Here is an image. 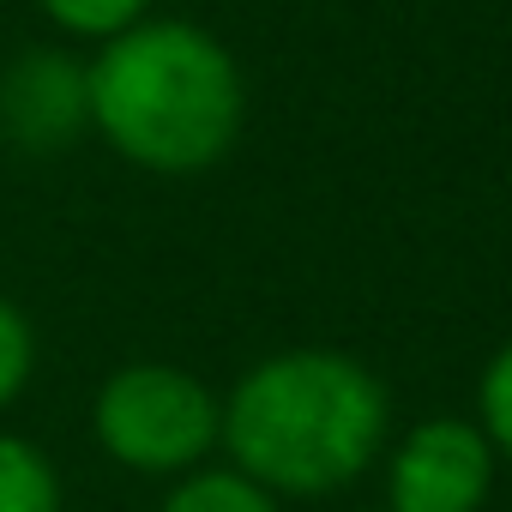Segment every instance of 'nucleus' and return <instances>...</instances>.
Instances as JSON below:
<instances>
[{"mask_svg":"<svg viewBox=\"0 0 512 512\" xmlns=\"http://www.w3.org/2000/svg\"><path fill=\"white\" fill-rule=\"evenodd\" d=\"M476 428L488 434L494 458L512 464V338L488 356V368L476 380Z\"/></svg>","mask_w":512,"mask_h":512,"instance_id":"9","label":"nucleus"},{"mask_svg":"<svg viewBox=\"0 0 512 512\" xmlns=\"http://www.w3.org/2000/svg\"><path fill=\"white\" fill-rule=\"evenodd\" d=\"M0 512H61V476L49 452L0 428Z\"/></svg>","mask_w":512,"mask_h":512,"instance_id":"6","label":"nucleus"},{"mask_svg":"<svg viewBox=\"0 0 512 512\" xmlns=\"http://www.w3.org/2000/svg\"><path fill=\"white\" fill-rule=\"evenodd\" d=\"M392 434L386 380L344 350H278L260 356L223 398V452L229 470L266 494L320 500L356 482Z\"/></svg>","mask_w":512,"mask_h":512,"instance_id":"1","label":"nucleus"},{"mask_svg":"<svg viewBox=\"0 0 512 512\" xmlns=\"http://www.w3.org/2000/svg\"><path fill=\"white\" fill-rule=\"evenodd\" d=\"M37 13L85 43H109L121 31H133L139 19H151V0H37Z\"/></svg>","mask_w":512,"mask_h":512,"instance_id":"8","label":"nucleus"},{"mask_svg":"<svg viewBox=\"0 0 512 512\" xmlns=\"http://www.w3.org/2000/svg\"><path fill=\"white\" fill-rule=\"evenodd\" d=\"M0 127L25 151H61L91 127L85 61L67 49H25L0 73Z\"/></svg>","mask_w":512,"mask_h":512,"instance_id":"5","label":"nucleus"},{"mask_svg":"<svg viewBox=\"0 0 512 512\" xmlns=\"http://www.w3.org/2000/svg\"><path fill=\"white\" fill-rule=\"evenodd\" d=\"M85 85L103 145L169 181L217 169L247 121V79L235 55L193 19H139L97 43Z\"/></svg>","mask_w":512,"mask_h":512,"instance_id":"2","label":"nucleus"},{"mask_svg":"<svg viewBox=\"0 0 512 512\" xmlns=\"http://www.w3.org/2000/svg\"><path fill=\"white\" fill-rule=\"evenodd\" d=\"M157 512H284L278 506V494H266L260 482H247L241 470H211V464H199L193 476H181L169 494H163V506Z\"/></svg>","mask_w":512,"mask_h":512,"instance_id":"7","label":"nucleus"},{"mask_svg":"<svg viewBox=\"0 0 512 512\" xmlns=\"http://www.w3.org/2000/svg\"><path fill=\"white\" fill-rule=\"evenodd\" d=\"M91 428L133 476H193L223 440V398L175 362H127L97 386Z\"/></svg>","mask_w":512,"mask_h":512,"instance_id":"3","label":"nucleus"},{"mask_svg":"<svg viewBox=\"0 0 512 512\" xmlns=\"http://www.w3.org/2000/svg\"><path fill=\"white\" fill-rule=\"evenodd\" d=\"M31 368H37V332H31L19 302L0 296V416H7L19 404V392L31 386Z\"/></svg>","mask_w":512,"mask_h":512,"instance_id":"10","label":"nucleus"},{"mask_svg":"<svg viewBox=\"0 0 512 512\" xmlns=\"http://www.w3.org/2000/svg\"><path fill=\"white\" fill-rule=\"evenodd\" d=\"M494 446L476 416H428L398 434L386 458L392 512H482L494 488Z\"/></svg>","mask_w":512,"mask_h":512,"instance_id":"4","label":"nucleus"}]
</instances>
